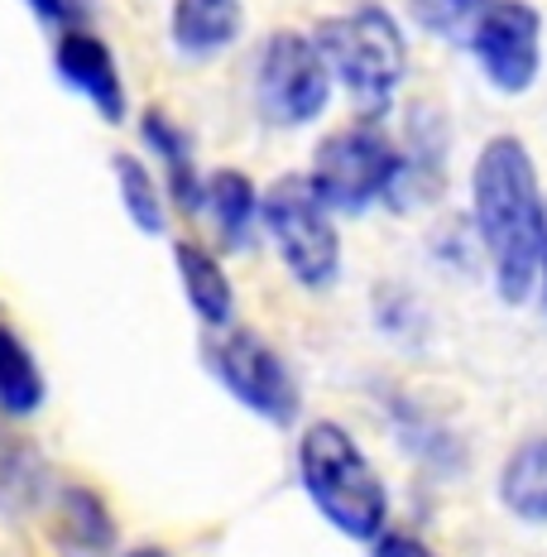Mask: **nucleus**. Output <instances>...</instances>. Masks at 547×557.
Segmentation results:
<instances>
[{
    "mask_svg": "<svg viewBox=\"0 0 547 557\" xmlns=\"http://www.w3.org/2000/svg\"><path fill=\"white\" fill-rule=\"evenodd\" d=\"M471 222L475 240L485 246V260H490L495 294L509 308L529 304L538 288L547 197L523 139L495 135L481 145L471 164Z\"/></svg>",
    "mask_w": 547,
    "mask_h": 557,
    "instance_id": "nucleus-1",
    "label": "nucleus"
},
{
    "mask_svg": "<svg viewBox=\"0 0 547 557\" xmlns=\"http://www.w3.org/2000/svg\"><path fill=\"white\" fill-rule=\"evenodd\" d=\"M298 481L312 509L351 543L380 539L389 524V491L375 461L336 418H318L298 433Z\"/></svg>",
    "mask_w": 547,
    "mask_h": 557,
    "instance_id": "nucleus-2",
    "label": "nucleus"
},
{
    "mask_svg": "<svg viewBox=\"0 0 547 557\" xmlns=\"http://www.w3.org/2000/svg\"><path fill=\"white\" fill-rule=\"evenodd\" d=\"M312 44L327 63L332 87H346V97L365 115H380L399 97L409 73V44H403V25L375 0L327 15L312 29Z\"/></svg>",
    "mask_w": 547,
    "mask_h": 557,
    "instance_id": "nucleus-3",
    "label": "nucleus"
},
{
    "mask_svg": "<svg viewBox=\"0 0 547 557\" xmlns=\"http://www.w3.org/2000/svg\"><path fill=\"white\" fill-rule=\"evenodd\" d=\"M403 173H409L403 149L375 121H356L332 131L327 139H318L312 169L302 178H308V188L318 193V202L332 216H360L384 197L399 193Z\"/></svg>",
    "mask_w": 547,
    "mask_h": 557,
    "instance_id": "nucleus-4",
    "label": "nucleus"
},
{
    "mask_svg": "<svg viewBox=\"0 0 547 557\" xmlns=\"http://www.w3.org/2000/svg\"><path fill=\"white\" fill-rule=\"evenodd\" d=\"M260 222L302 288H332L341 278V231L302 173H284L260 193Z\"/></svg>",
    "mask_w": 547,
    "mask_h": 557,
    "instance_id": "nucleus-5",
    "label": "nucleus"
},
{
    "mask_svg": "<svg viewBox=\"0 0 547 557\" xmlns=\"http://www.w3.org/2000/svg\"><path fill=\"white\" fill-rule=\"evenodd\" d=\"M202 361L212 370V380L240 409H250L254 418L274 428H288L302 409L298 399V380L294 370L284 366V356L264 342L260 332L246 327H221L202 342Z\"/></svg>",
    "mask_w": 547,
    "mask_h": 557,
    "instance_id": "nucleus-6",
    "label": "nucleus"
},
{
    "mask_svg": "<svg viewBox=\"0 0 547 557\" xmlns=\"http://www.w3.org/2000/svg\"><path fill=\"white\" fill-rule=\"evenodd\" d=\"M332 101V73L322 63L312 34L274 29L254 63V107L274 131L312 125Z\"/></svg>",
    "mask_w": 547,
    "mask_h": 557,
    "instance_id": "nucleus-7",
    "label": "nucleus"
},
{
    "mask_svg": "<svg viewBox=\"0 0 547 557\" xmlns=\"http://www.w3.org/2000/svg\"><path fill=\"white\" fill-rule=\"evenodd\" d=\"M465 53L499 97H523L543 73V15L529 0H490L475 20Z\"/></svg>",
    "mask_w": 547,
    "mask_h": 557,
    "instance_id": "nucleus-8",
    "label": "nucleus"
},
{
    "mask_svg": "<svg viewBox=\"0 0 547 557\" xmlns=\"http://www.w3.org/2000/svg\"><path fill=\"white\" fill-rule=\"evenodd\" d=\"M53 73L107 125L125 121L130 101H125L121 67H115V53L107 49V39H97V34H87V29H63L58 34V49H53Z\"/></svg>",
    "mask_w": 547,
    "mask_h": 557,
    "instance_id": "nucleus-9",
    "label": "nucleus"
},
{
    "mask_svg": "<svg viewBox=\"0 0 547 557\" xmlns=\"http://www.w3.org/2000/svg\"><path fill=\"white\" fill-rule=\"evenodd\" d=\"M246 29L240 0H173L169 5V44L188 63L221 58Z\"/></svg>",
    "mask_w": 547,
    "mask_h": 557,
    "instance_id": "nucleus-10",
    "label": "nucleus"
},
{
    "mask_svg": "<svg viewBox=\"0 0 547 557\" xmlns=\"http://www.w3.org/2000/svg\"><path fill=\"white\" fill-rule=\"evenodd\" d=\"M197 212H207L216 240L226 250H246L250 231L260 222V183L240 169H212L202 173V197H197Z\"/></svg>",
    "mask_w": 547,
    "mask_h": 557,
    "instance_id": "nucleus-11",
    "label": "nucleus"
},
{
    "mask_svg": "<svg viewBox=\"0 0 547 557\" xmlns=\"http://www.w3.org/2000/svg\"><path fill=\"white\" fill-rule=\"evenodd\" d=\"M173 264H178V278H183V298L188 308L197 312L207 332H221L236 322V288L226 278V264L216 260L207 246L197 240H173Z\"/></svg>",
    "mask_w": 547,
    "mask_h": 557,
    "instance_id": "nucleus-12",
    "label": "nucleus"
},
{
    "mask_svg": "<svg viewBox=\"0 0 547 557\" xmlns=\"http://www.w3.org/2000/svg\"><path fill=\"white\" fill-rule=\"evenodd\" d=\"M139 135H145L149 154L164 164V197L183 207V212H197V197H202V169H197L192 139L183 135V125L164 115L159 107H149L139 115Z\"/></svg>",
    "mask_w": 547,
    "mask_h": 557,
    "instance_id": "nucleus-13",
    "label": "nucleus"
},
{
    "mask_svg": "<svg viewBox=\"0 0 547 557\" xmlns=\"http://www.w3.org/2000/svg\"><path fill=\"white\" fill-rule=\"evenodd\" d=\"M499 500L523 524H547V437H529L505 457Z\"/></svg>",
    "mask_w": 547,
    "mask_h": 557,
    "instance_id": "nucleus-14",
    "label": "nucleus"
},
{
    "mask_svg": "<svg viewBox=\"0 0 547 557\" xmlns=\"http://www.w3.org/2000/svg\"><path fill=\"white\" fill-rule=\"evenodd\" d=\"M53 533H58V543L67 548V557H107L115 548V524H111L107 505H101V495L87 491V485L63 491Z\"/></svg>",
    "mask_w": 547,
    "mask_h": 557,
    "instance_id": "nucleus-15",
    "label": "nucleus"
},
{
    "mask_svg": "<svg viewBox=\"0 0 547 557\" xmlns=\"http://www.w3.org/2000/svg\"><path fill=\"white\" fill-rule=\"evenodd\" d=\"M43 370L34 361V351L25 342H20L15 327H5L0 322V413L10 418H29L43 409Z\"/></svg>",
    "mask_w": 547,
    "mask_h": 557,
    "instance_id": "nucleus-16",
    "label": "nucleus"
},
{
    "mask_svg": "<svg viewBox=\"0 0 547 557\" xmlns=\"http://www.w3.org/2000/svg\"><path fill=\"white\" fill-rule=\"evenodd\" d=\"M111 169H115V188H121L125 216L135 222V231H145V236H164L169 231V197H164V188H159V178L139 164L135 154H115Z\"/></svg>",
    "mask_w": 547,
    "mask_h": 557,
    "instance_id": "nucleus-17",
    "label": "nucleus"
},
{
    "mask_svg": "<svg viewBox=\"0 0 547 557\" xmlns=\"http://www.w3.org/2000/svg\"><path fill=\"white\" fill-rule=\"evenodd\" d=\"M403 5H409V20L423 34H433V39H442V44H457V49H465L475 20H481V10L490 5V0H403Z\"/></svg>",
    "mask_w": 547,
    "mask_h": 557,
    "instance_id": "nucleus-18",
    "label": "nucleus"
},
{
    "mask_svg": "<svg viewBox=\"0 0 547 557\" xmlns=\"http://www.w3.org/2000/svg\"><path fill=\"white\" fill-rule=\"evenodd\" d=\"M370 557H437V553L413 533H380V539H370Z\"/></svg>",
    "mask_w": 547,
    "mask_h": 557,
    "instance_id": "nucleus-19",
    "label": "nucleus"
},
{
    "mask_svg": "<svg viewBox=\"0 0 547 557\" xmlns=\"http://www.w3.org/2000/svg\"><path fill=\"white\" fill-rule=\"evenodd\" d=\"M34 10V20H43V25H73L77 20V0H25Z\"/></svg>",
    "mask_w": 547,
    "mask_h": 557,
    "instance_id": "nucleus-20",
    "label": "nucleus"
},
{
    "mask_svg": "<svg viewBox=\"0 0 547 557\" xmlns=\"http://www.w3.org/2000/svg\"><path fill=\"white\" fill-rule=\"evenodd\" d=\"M538 294H543V308H547V222H543V255H538Z\"/></svg>",
    "mask_w": 547,
    "mask_h": 557,
    "instance_id": "nucleus-21",
    "label": "nucleus"
},
{
    "mask_svg": "<svg viewBox=\"0 0 547 557\" xmlns=\"http://www.w3.org/2000/svg\"><path fill=\"white\" fill-rule=\"evenodd\" d=\"M125 557H169V553H164V548H154V543H145V548H130Z\"/></svg>",
    "mask_w": 547,
    "mask_h": 557,
    "instance_id": "nucleus-22",
    "label": "nucleus"
}]
</instances>
